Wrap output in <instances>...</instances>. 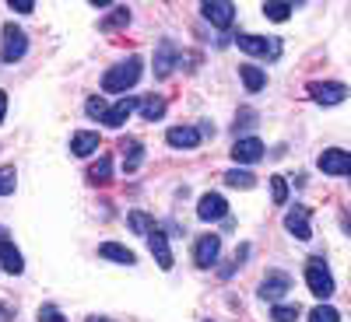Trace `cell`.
Instances as JSON below:
<instances>
[{"mask_svg": "<svg viewBox=\"0 0 351 322\" xmlns=\"http://www.w3.org/2000/svg\"><path fill=\"white\" fill-rule=\"evenodd\" d=\"M141 74H144V60H141V56H127L123 64H116V67L106 70V77H102V92L120 95V92H127V88H134V84L141 81Z\"/></svg>", "mask_w": 351, "mask_h": 322, "instance_id": "6da1fadb", "label": "cell"}, {"mask_svg": "<svg viewBox=\"0 0 351 322\" xmlns=\"http://www.w3.org/2000/svg\"><path fill=\"white\" fill-rule=\"evenodd\" d=\"M25 53H28V36L8 21V25H4V46H0V60L14 64V60H21Z\"/></svg>", "mask_w": 351, "mask_h": 322, "instance_id": "5b68a950", "label": "cell"}, {"mask_svg": "<svg viewBox=\"0 0 351 322\" xmlns=\"http://www.w3.org/2000/svg\"><path fill=\"white\" fill-rule=\"evenodd\" d=\"M271 319L274 322H295L299 319V305H274L271 308Z\"/></svg>", "mask_w": 351, "mask_h": 322, "instance_id": "f1b7e54d", "label": "cell"}, {"mask_svg": "<svg viewBox=\"0 0 351 322\" xmlns=\"http://www.w3.org/2000/svg\"><path fill=\"white\" fill-rule=\"evenodd\" d=\"M218 256H221V239L218 235H200L197 239V245H193V263L200 270H211L215 263H218Z\"/></svg>", "mask_w": 351, "mask_h": 322, "instance_id": "8992f818", "label": "cell"}, {"mask_svg": "<svg viewBox=\"0 0 351 322\" xmlns=\"http://www.w3.org/2000/svg\"><path fill=\"white\" fill-rule=\"evenodd\" d=\"M306 284H309L313 295L324 298V301L334 295V277H330V270L324 267V259H319V256H313V259L306 263Z\"/></svg>", "mask_w": 351, "mask_h": 322, "instance_id": "7a4b0ae2", "label": "cell"}, {"mask_svg": "<svg viewBox=\"0 0 351 322\" xmlns=\"http://www.w3.org/2000/svg\"><path fill=\"white\" fill-rule=\"evenodd\" d=\"M285 228L295 235L299 242H309L313 239V228H309V207H295L285 214Z\"/></svg>", "mask_w": 351, "mask_h": 322, "instance_id": "4fadbf2b", "label": "cell"}, {"mask_svg": "<svg viewBox=\"0 0 351 322\" xmlns=\"http://www.w3.org/2000/svg\"><path fill=\"white\" fill-rule=\"evenodd\" d=\"M137 109H141V116H144L148 123H155V120H162V116H165V102H162L158 95H148V98H144Z\"/></svg>", "mask_w": 351, "mask_h": 322, "instance_id": "603a6c76", "label": "cell"}, {"mask_svg": "<svg viewBox=\"0 0 351 322\" xmlns=\"http://www.w3.org/2000/svg\"><path fill=\"white\" fill-rule=\"evenodd\" d=\"M88 116H92V120H106V112H109V105H106V98L102 95H95V98H88Z\"/></svg>", "mask_w": 351, "mask_h": 322, "instance_id": "1f68e13d", "label": "cell"}, {"mask_svg": "<svg viewBox=\"0 0 351 322\" xmlns=\"http://www.w3.org/2000/svg\"><path fill=\"white\" fill-rule=\"evenodd\" d=\"M99 256L102 259H112V263H123V267H134V263H137V256L127 245H116V242H102L99 245Z\"/></svg>", "mask_w": 351, "mask_h": 322, "instance_id": "ffe728a7", "label": "cell"}, {"mask_svg": "<svg viewBox=\"0 0 351 322\" xmlns=\"http://www.w3.org/2000/svg\"><path fill=\"white\" fill-rule=\"evenodd\" d=\"M8 239V228H0V242H4Z\"/></svg>", "mask_w": 351, "mask_h": 322, "instance_id": "f35d334b", "label": "cell"}, {"mask_svg": "<svg viewBox=\"0 0 351 322\" xmlns=\"http://www.w3.org/2000/svg\"><path fill=\"white\" fill-rule=\"evenodd\" d=\"M291 11H295V4H281V0H271V4H263V14H267L271 21H288Z\"/></svg>", "mask_w": 351, "mask_h": 322, "instance_id": "d4e9b609", "label": "cell"}, {"mask_svg": "<svg viewBox=\"0 0 351 322\" xmlns=\"http://www.w3.org/2000/svg\"><path fill=\"white\" fill-rule=\"evenodd\" d=\"M239 74H243V84L250 88V92H260L263 84H267V74H263L260 67H253V64H246V67H239Z\"/></svg>", "mask_w": 351, "mask_h": 322, "instance_id": "cb8c5ba5", "label": "cell"}, {"mask_svg": "<svg viewBox=\"0 0 351 322\" xmlns=\"http://www.w3.org/2000/svg\"><path fill=\"white\" fill-rule=\"evenodd\" d=\"M4 116H8V92H0V123H4Z\"/></svg>", "mask_w": 351, "mask_h": 322, "instance_id": "d590c367", "label": "cell"}, {"mask_svg": "<svg viewBox=\"0 0 351 322\" xmlns=\"http://www.w3.org/2000/svg\"><path fill=\"white\" fill-rule=\"evenodd\" d=\"M197 217H200V221H221V217H228L225 196H221V193H204L200 203H197Z\"/></svg>", "mask_w": 351, "mask_h": 322, "instance_id": "9c48e42d", "label": "cell"}, {"mask_svg": "<svg viewBox=\"0 0 351 322\" xmlns=\"http://www.w3.org/2000/svg\"><path fill=\"white\" fill-rule=\"evenodd\" d=\"M344 228H348V231H351V214H344Z\"/></svg>", "mask_w": 351, "mask_h": 322, "instance_id": "74e56055", "label": "cell"}, {"mask_svg": "<svg viewBox=\"0 0 351 322\" xmlns=\"http://www.w3.org/2000/svg\"><path fill=\"white\" fill-rule=\"evenodd\" d=\"M127 221H130V228L137 231V235H144V239H148L152 231H155V221H152L148 214H141V211H134V214H130Z\"/></svg>", "mask_w": 351, "mask_h": 322, "instance_id": "484cf974", "label": "cell"}, {"mask_svg": "<svg viewBox=\"0 0 351 322\" xmlns=\"http://www.w3.org/2000/svg\"><path fill=\"white\" fill-rule=\"evenodd\" d=\"M127 21H130V11H127V8H112V14L102 18L99 28H102V32H112V28H120V25H127Z\"/></svg>", "mask_w": 351, "mask_h": 322, "instance_id": "4316f807", "label": "cell"}, {"mask_svg": "<svg viewBox=\"0 0 351 322\" xmlns=\"http://www.w3.org/2000/svg\"><path fill=\"white\" fill-rule=\"evenodd\" d=\"M120 151H123V165H127V172H137L141 161H144V144H141L137 137H123V140H120Z\"/></svg>", "mask_w": 351, "mask_h": 322, "instance_id": "ac0fdd59", "label": "cell"}, {"mask_svg": "<svg viewBox=\"0 0 351 322\" xmlns=\"http://www.w3.org/2000/svg\"><path fill=\"white\" fill-rule=\"evenodd\" d=\"M236 46L250 56H263V60H278L281 56V42L267 36H236Z\"/></svg>", "mask_w": 351, "mask_h": 322, "instance_id": "3957f363", "label": "cell"}, {"mask_svg": "<svg viewBox=\"0 0 351 322\" xmlns=\"http://www.w3.org/2000/svg\"><path fill=\"white\" fill-rule=\"evenodd\" d=\"M148 249H152V256H155V263H158V267L162 270H172V249H169V235H165V231H152V235H148Z\"/></svg>", "mask_w": 351, "mask_h": 322, "instance_id": "5bb4252c", "label": "cell"}, {"mask_svg": "<svg viewBox=\"0 0 351 322\" xmlns=\"http://www.w3.org/2000/svg\"><path fill=\"white\" fill-rule=\"evenodd\" d=\"M200 14L215 28H228L232 21H236V8H232L228 0H208V4H200Z\"/></svg>", "mask_w": 351, "mask_h": 322, "instance_id": "ba28073f", "label": "cell"}, {"mask_svg": "<svg viewBox=\"0 0 351 322\" xmlns=\"http://www.w3.org/2000/svg\"><path fill=\"white\" fill-rule=\"evenodd\" d=\"M225 186H232V189H253L256 186V175L246 172V168H228L225 172Z\"/></svg>", "mask_w": 351, "mask_h": 322, "instance_id": "44dd1931", "label": "cell"}, {"mask_svg": "<svg viewBox=\"0 0 351 322\" xmlns=\"http://www.w3.org/2000/svg\"><path fill=\"white\" fill-rule=\"evenodd\" d=\"M309 322H341V315H337V308H330V305H316V308L309 312Z\"/></svg>", "mask_w": 351, "mask_h": 322, "instance_id": "f546056e", "label": "cell"}, {"mask_svg": "<svg viewBox=\"0 0 351 322\" xmlns=\"http://www.w3.org/2000/svg\"><path fill=\"white\" fill-rule=\"evenodd\" d=\"M8 8H11V11H18V14H32V11H36V4H32V0H11Z\"/></svg>", "mask_w": 351, "mask_h": 322, "instance_id": "e575fe53", "label": "cell"}, {"mask_svg": "<svg viewBox=\"0 0 351 322\" xmlns=\"http://www.w3.org/2000/svg\"><path fill=\"white\" fill-rule=\"evenodd\" d=\"M95 151H99V133L81 130V133L71 137V155L74 158H88V155H95Z\"/></svg>", "mask_w": 351, "mask_h": 322, "instance_id": "e0dca14e", "label": "cell"}, {"mask_svg": "<svg viewBox=\"0 0 351 322\" xmlns=\"http://www.w3.org/2000/svg\"><path fill=\"white\" fill-rule=\"evenodd\" d=\"M14 183H18V175H14V168H11V165H4V168H0V196H8V193H14Z\"/></svg>", "mask_w": 351, "mask_h": 322, "instance_id": "4dcf8cb0", "label": "cell"}, {"mask_svg": "<svg viewBox=\"0 0 351 322\" xmlns=\"http://www.w3.org/2000/svg\"><path fill=\"white\" fill-rule=\"evenodd\" d=\"M260 158H263V144L256 137H243V140L232 144V161L236 165H253Z\"/></svg>", "mask_w": 351, "mask_h": 322, "instance_id": "7c38bea8", "label": "cell"}, {"mask_svg": "<svg viewBox=\"0 0 351 322\" xmlns=\"http://www.w3.org/2000/svg\"><path fill=\"white\" fill-rule=\"evenodd\" d=\"M109 179H112V158H109V155H102L92 168H88V183L102 186V183H109Z\"/></svg>", "mask_w": 351, "mask_h": 322, "instance_id": "7402d4cb", "label": "cell"}, {"mask_svg": "<svg viewBox=\"0 0 351 322\" xmlns=\"http://www.w3.org/2000/svg\"><path fill=\"white\" fill-rule=\"evenodd\" d=\"M271 196L278 207H285V200H288V183H285V175H271Z\"/></svg>", "mask_w": 351, "mask_h": 322, "instance_id": "83f0119b", "label": "cell"}, {"mask_svg": "<svg viewBox=\"0 0 351 322\" xmlns=\"http://www.w3.org/2000/svg\"><path fill=\"white\" fill-rule=\"evenodd\" d=\"M137 105H141V102H137V98H130V95H127V98H120V102H116V105L106 112V120H102V123H106V126H112V130H120V126L130 120V116H134V109H137Z\"/></svg>", "mask_w": 351, "mask_h": 322, "instance_id": "9a60e30c", "label": "cell"}, {"mask_svg": "<svg viewBox=\"0 0 351 322\" xmlns=\"http://www.w3.org/2000/svg\"><path fill=\"white\" fill-rule=\"evenodd\" d=\"M309 95H313V102H319V105H341V102L351 95V88L341 84V81H313V84H309Z\"/></svg>", "mask_w": 351, "mask_h": 322, "instance_id": "277c9868", "label": "cell"}, {"mask_svg": "<svg viewBox=\"0 0 351 322\" xmlns=\"http://www.w3.org/2000/svg\"><path fill=\"white\" fill-rule=\"evenodd\" d=\"M319 168H324L327 175H351V151H341V148H330L319 155L316 161Z\"/></svg>", "mask_w": 351, "mask_h": 322, "instance_id": "30bf717a", "label": "cell"}, {"mask_svg": "<svg viewBox=\"0 0 351 322\" xmlns=\"http://www.w3.org/2000/svg\"><path fill=\"white\" fill-rule=\"evenodd\" d=\"M291 291V277L288 273H281V270H271L267 277H263V284H260V298L263 301H278V298H285Z\"/></svg>", "mask_w": 351, "mask_h": 322, "instance_id": "52a82bcc", "label": "cell"}, {"mask_svg": "<svg viewBox=\"0 0 351 322\" xmlns=\"http://www.w3.org/2000/svg\"><path fill=\"white\" fill-rule=\"evenodd\" d=\"M176 60H183L180 56V46H176L172 39H162L158 42V53H155V77H169Z\"/></svg>", "mask_w": 351, "mask_h": 322, "instance_id": "8fae6325", "label": "cell"}, {"mask_svg": "<svg viewBox=\"0 0 351 322\" xmlns=\"http://www.w3.org/2000/svg\"><path fill=\"white\" fill-rule=\"evenodd\" d=\"M0 267H4L11 277H18L21 270H25V259H21V252L14 249V242H0Z\"/></svg>", "mask_w": 351, "mask_h": 322, "instance_id": "d6986e66", "label": "cell"}, {"mask_svg": "<svg viewBox=\"0 0 351 322\" xmlns=\"http://www.w3.org/2000/svg\"><path fill=\"white\" fill-rule=\"evenodd\" d=\"M39 322H64V312L56 305H43L39 308Z\"/></svg>", "mask_w": 351, "mask_h": 322, "instance_id": "d6a6232c", "label": "cell"}, {"mask_svg": "<svg viewBox=\"0 0 351 322\" xmlns=\"http://www.w3.org/2000/svg\"><path fill=\"white\" fill-rule=\"evenodd\" d=\"M253 123H256V112H253V109H243V112L236 116V133L246 130V126H253Z\"/></svg>", "mask_w": 351, "mask_h": 322, "instance_id": "836d02e7", "label": "cell"}, {"mask_svg": "<svg viewBox=\"0 0 351 322\" xmlns=\"http://www.w3.org/2000/svg\"><path fill=\"white\" fill-rule=\"evenodd\" d=\"M88 322H112V319H106V315H92V319H88Z\"/></svg>", "mask_w": 351, "mask_h": 322, "instance_id": "8d00e7d4", "label": "cell"}, {"mask_svg": "<svg viewBox=\"0 0 351 322\" xmlns=\"http://www.w3.org/2000/svg\"><path fill=\"white\" fill-rule=\"evenodd\" d=\"M165 140L172 144V148H197V144L204 140V133H200L197 126H172V130L165 133Z\"/></svg>", "mask_w": 351, "mask_h": 322, "instance_id": "2e32d148", "label": "cell"}]
</instances>
